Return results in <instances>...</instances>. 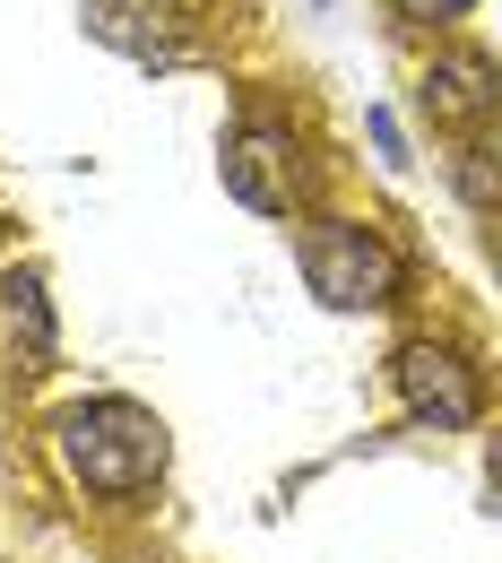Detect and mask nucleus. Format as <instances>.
<instances>
[{"instance_id":"obj_2","label":"nucleus","mask_w":502,"mask_h":563,"mask_svg":"<svg viewBox=\"0 0 502 563\" xmlns=\"http://www.w3.org/2000/svg\"><path fill=\"white\" fill-rule=\"evenodd\" d=\"M399 252L364 225V217H312L303 225V286L330 303V312H381L399 303Z\"/></svg>"},{"instance_id":"obj_1","label":"nucleus","mask_w":502,"mask_h":563,"mask_svg":"<svg viewBox=\"0 0 502 563\" xmlns=\"http://www.w3.org/2000/svg\"><path fill=\"white\" fill-rule=\"evenodd\" d=\"M62 460L87 494H147L174 460V433L140 399H87L62 417Z\"/></svg>"},{"instance_id":"obj_4","label":"nucleus","mask_w":502,"mask_h":563,"mask_svg":"<svg viewBox=\"0 0 502 563\" xmlns=\"http://www.w3.org/2000/svg\"><path fill=\"white\" fill-rule=\"evenodd\" d=\"M390 373H399V399H408V417L433 424V433H468V424H477V408H486L477 373H468L450 347H433V339H408Z\"/></svg>"},{"instance_id":"obj_5","label":"nucleus","mask_w":502,"mask_h":563,"mask_svg":"<svg viewBox=\"0 0 502 563\" xmlns=\"http://www.w3.org/2000/svg\"><path fill=\"white\" fill-rule=\"evenodd\" d=\"M425 113L433 122H450V131H486L502 113V62L486 53V44H442L425 62Z\"/></svg>"},{"instance_id":"obj_7","label":"nucleus","mask_w":502,"mask_h":563,"mask_svg":"<svg viewBox=\"0 0 502 563\" xmlns=\"http://www.w3.org/2000/svg\"><path fill=\"white\" fill-rule=\"evenodd\" d=\"M468 9H477V0H399V18H408V26H459Z\"/></svg>"},{"instance_id":"obj_3","label":"nucleus","mask_w":502,"mask_h":563,"mask_svg":"<svg viewBox=\"0 0 502 563\" xmlns=\"http://www.w3.org/2000/svg\"><path fill=\"white\" fill-rule=\"evenodd\" d=\"M216 174H225V191H234L243 209H260V217H294V200H303V147H294L287 122H243V131H225Z\"/></svg>"},{"instance_id":"obj_8","label":"nucleus","mask_w":502,"mask_h":563,"mask_svg":"<svg viewBox=\"0 0 502 563\" xmlns=\"http://www.w3.org/2000/svg\"><path fill=\"white\" fill-rule=\"evenodd\" d=\"M372 147H381L390 165H408V156H399V122H390V113H372Z\"/></svg>"},{"instance_id":"obj_6","label":"nucleus","mask_w":502,"mask_h":563,"mask_svg":"<svg viewBox=\"0 0 502 563\" xmlns=\"http://www.w3.org/2000/svg\"><path fill=\"white\" fill-rule=\"evenodd\" d=\"M0 321L26 330V347H35V355H53V312H44V278H35V269L0 278Z\"/></svg>"}]
</instances>
